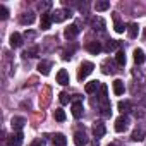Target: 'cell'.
<instances>
[{
    "label": "cell",
    "mask_w": 146,
    "mask_h": 146,
    "mask_svg": "<svg viewBox=\"0 0 146 146\" xmlns=\"http://www.w3.org/2000/svg\"><path fill=\"white\" fill-rule=\"evenodd\" d=\"M50 16H52V21H53V23H62V21L69 19V17L72 16V12L67 11V9H55Z\"/></svg>",
    "instance_id": "cell-1"
},
{
    "label": "cell",
    "mask_w": 146,
    "mask_h": 146,
    "mask_svg": "<svg viewBox=\"0 0 146 146\" xmlns=\"http://www.w3.org/2000/svg\"><path fill=\"white\" fill-rule=\"evenodd\" d=\"M93 69H95V64H91V62H83L81 67H79V70H78V78L83 81L84 78H88L91 72H93Z\"/></svg>",
    "instance_id": "cell-2"
},
{
    "label": "cell",
    "mask_w": 146,
    "mask_h": 146,
    "mask_svg": "<svg viewBox=\"0 0 146 146\" xmlns=\"http://www.w3.org/2000/svg\"><path fill=\"white\" fill-rule=\"evenodd\" d=\"M127 127H129V119H127L125 115H120V117L115 120V131H117V132H124Z\"/></svg>",
    "instance_id": "cell-3"
},
{
    "label": "cell",
    "mask_w": 146,
    "mask_h": 146,
    "mask_svg": "<svg viewBox=\"0 0 146 146\" xmlns=\"http://www.w3.org/2000/svg\"><path fill=\"white\" fill-rule=\"evenodd\" d=\"M88 136L84 134V131H78L76 134H74V143H76V146H86L88 144Z\"/></svg>",
    "instance_id": "cell-4"
},
{
    "label": "cell",
    "mask_w": 146,
    "mask_h": 146,
    "mask_svg": "<svg viewBox=\"0 0 146 146\" xmlns=\"http://www.w3.org/2000/svg\"><path fill=\"white\" fill-rule=\"evenodd\" d=\"M23 132L19 131V132H14V134H11V137L7 139V144L9 146H21V143H23Z\"/></svg>",
    "instance_id": "cell-5"
},
{
    "label": "cell",
    "mask_w": 146,
    "mask_h": 146,
    "mask_svg": "<svg viewBox=\"0 0 146 146\" xmlns=\"http://www.w3.org/2000/svg\"><path fill=\"white\" fill-rule=\"evenodd\" d=\"M78 33H79V26H78V24H70L69 28H65L64 36H65L67 40H72V38L78 36Z\"/></svg>",
    "instance_id": "cell-6"
},
{
    "label": "cell",
    "mask_w": 146,
    "mask_h": 146,
    "mask_svg": "<svg viewBox=\"0 0 146 146\" xmlns=\"http://www.w3.org/2000/svg\"><path fill=\"white\" fill-rule=\"evenodd\" d=\"M50 69H52V62L50 60H41L38 64V72H40V74H43V76H48L50 74Z\"/></svg>",
    "instance_id": "cell-7"
},
{
    "label": "cell",
    "mask_w": 146,
    "mask_h": 146,
    "mask_svg": "<svg viewBox=\"0 0 146 146\" xmlns=\"http://www.w3.org/2000/svg\"><path fill=\"white\" fill-rule=\"evenodd\" d=\"M105 132H107V129H105V124L103 122H95V125H93V134H95V137H103L105 136Z\"/></svg>",
    "instance_id": "cell-8"
},
{
    "label": "cell",
    "mask_w": 146,
    "mask_h": 146,
    "mask_svg": "<svg viewBox=\"0 0 146 146\" xmlns=\"http://www.w3.org/2000/svg\"><path fill=\"white\" fill-rule=\"evenodd\" d=\"M83 112H84V107H83V102H74L72 103V115H74L76 119H79V117H83Z\"/></svg>",
    "instance_id": "cell-9"
},
{
    "label": "cell",
    "mask_w": 146,
    "mask_h": 146,
    "mask_svg": "<svg viewBox=\"0 0 146 146\" xmlns=\"http://www.w3.org/2000/svg\"><path fill=\"white\" fill-rule=\"evenodd\" d=\"M57 83L62 84V86H67V84H69V74H67L65 69H60V70L57 72Z\"/></svg>",
    "instance_id": "cell-10"
},
{
    "label": "cell",
    "mask_w": 146,
    "mask_h": 146,
    "mask_svg": "<svg viewBox=\"0 0 146 146\" xmlns=\"http://www.w3.org/2000/svg\"><path fill=\"white\" fill-rule=\"evenodd\" d=\"M35 14L33 12H24V14H21V17H19V21H21V24H24V26H29V24H33L35 23Z\"/></svg>",
    "instance_id": "cell-11"
},
{
    "label": "cell",
    "mask_w": 146,
    "mask_h": 146,
    "mask_svg": "<svg viewBox=\"0 0 146 146\" xmlns=\"http://www.w3.org/2000/svg\"><path fill=\"white\" fill-rule=\"evenodd\" d=\"M52 16L48 14V12H45V14H41V21H40V28L41 29H50V26H52Z\"/></svg>",
    "instance_id": "cell-12"
},
{
    "label": "cell",
    "mask_w": 146,
    "mask_h": 146,
    "mask_svg": "<svg viewBox=\"0 0 146 146\" xmlns=\"http://www.w3.org/2000/svg\"><path fill=\"white\" fill-rule=\"evenodd\" d=\"M86 48H88V52L93 53V55H96V53H100V52L103 50V46H102L100 41H90V43L86 45Z\"/></svg>",
    "instance_id": "cell-13"
},
{
    "label": "cell",
    "mask_w": 146,
    "mask_h": 146,
    "mask_svg": "<svg viewBox=\"0 0 146 146\" xmlns=\"http://www.w3.org/2000/svg\"><path fill=\"white\" fill-rule=\"evenodd\" d=\"M100 112H102V115H103V117H110V115H112V105H110V102H108V100L100 102Z\"/></svg>",
    "instance_id": "cell-14"
},
{
    "label": "cell",
    "mask_w": 146,
    "mask_h": 146,
    "mask_svg": "<svg viewBox=\"0 0 146 146\" xmlns=\"http://www.w3.org/2000/svg\"><path fill=\"white\" fill-rule=\"evenodd\" d=\"M24 124H26V119H24V117H12V120H11L12 129H16L17 132L24 127Z\"/></svg>",
    "instance_id": "cell-15"
},
{
    "label": "cell",
    "mask_w": 146,
    "mask_h": 146,
    "mask_svg": "<svg viewBox=\"0 0 146 146\" xmlns=\"http://www.w3.org/2000/svg\"><path fill=\"white\" fill-rule=\"evenodd\" d=\"M11 46H12V48L23 46V36H21L19 33H12V35H11Z\"/></svg>",
    "instance_id": "cell-16"
},
{
    "label": "cell",
    "mask_w": 146,
    "mask_h": 146,
    "mask_svg": "<svg viewBox=\"0 0 146 146\" xmlns=\"http://www.w3.org/2000/svg\"><path fill=\"white\" fill-rule=\"evenodd\" d=\"M124 91H125L124 81H122V79H115V81H113V93H115L117 96H120V95H124Z\"/></svg>",
    "instance_id": "cell-17"
},
{
    "label": "cell",
    "mask_w": 146,
    "mask_h": 146,
    "mask_svg": "<svg viewBox=\"0 0 146 146\" xmlns=\"http://www.w3.org/2000/svg\"><path fill=\"white\" fill-rule=\"evenodd\" d=\"M91 26H93V29L103 31V29H105V21H103L100 16H96V17H93V19H91Z\"/></svg>",
    "instance_id": "cell-18"
},
{
    "label": "cell",
    "mask_w": 146,
    "mask_h": 146,
    "mask_svg": "<svg viewBox=\"0 0 146 146\" xmlns=\"http://www.w3.org/2000/svg\"><path fill=\"white\" fill-rule=\"evenodd\" d=\"M119 110L122 112V115H125V113H129L131 110H132V103L129 102V100H124V102H119Z\"/></svg>",
    "instance_id": "cell-19"
},
{
    "label": "cell",
    "mask_w": 146,
    "mask_h": 146,
    "mask_svg": "<svg viewBox=\"0 0 146 146\" xmlns=\"http://www.w3.org/2000/svg\"><path fill=\"white\" fill-rule=\"evenodd\" d=\"M113 29L117 31V33H124V24L120 23V17H119V14L117 12H113Z\"/></svg>",
    "instance_id": "cell-20"
},
{
    "label": "cell",
    "mask_w": 146,
    "mask_h": 146,
    "mask_svg": "<svg viewBox=\"0 0 146 146\" xmlns=\"http://www.w3.org/2000/svg\"><path fill=\"white\" fill-rule=\"evenodd\" d=\"M53 146H65L67 144V139H65V136L64 134H60V132H57L55 136H53Z\"/></svg>",
    "instance_id": "cell-21"
},
{
    "label": "cell",
    "mask_w": 146,
    "mask_h": 146,
    "mask_svg": "<svg viewBox=\"0 0 146 146\" xmlns=\"http://www.w3.org/2000/svg\"><path fill=\"white\" fill-rule=\"evenodd\" d=\"M127 33H129V38H137V35H139V26L136 24V23H131L129 24V28H127Z\"/></svg>",
    "instance_id": "cell-22"
},
{
    "label": "cell",
    "mask_w": 146,
    "mask_h": 146,
    "mask_svg": "<svg viewBox=\"0 0 146 146\" xmlns=\"http://www.w3.org/2000/svg\"><path fill=\"white\" fill-rule=\"evenodd\" d=\"M144 60H146V57H144V52H143L141 48H136V50H134V62H136L137 65H141Z\"/></svg>",
    "instance_id": "cell-23"
},
{
    "label": "cell",
    "mask_w": 146,
    "mask_h": 146,
    "mask_svg": "<svg viewBox=\"0 0 146 146\" xmlns=\"http://www.w3.org/2000/svg\"><path fill=\"white\" fill-rule=\"evenodd\" d=\"M144 136H146L144 129H143V127H137V129H136V131L132 132L131 139H132V141H143V139H144Z\"/></svg>",
    "instance_id": "cell-24"
},
{
    "label": "cell",
    "mask_w": 146,
    "mask_h": 146,
    "mask_svg": "<svg viewBox=\"0 0 146 146\" xmlns=\"http://www.w3.org/2000/svg\"><path fill=\"white\" fill-rule=\"evenodd\" d=\"M95 9H96V12L108 11V9H110V2H107V0H100V2L95 4Z\"/></svg>",
    "instance_id": "cell-25"
},
{
    "label": "cell",
    "mask_w": 146,
    "mask_h": 146,
    "mask_svg": "<svg viewBox=\"0 0 146 146\" xmlns=\"http://www.w3.org/2000/svg\"><path fill=\"white\" fill-rule=\"evenodd\" d=\"M100 86H102V84H100V81H90V83L86 84V88H84V90H86V93H90V95H91V93H95Z\"/></svg>",
    "instance_id": "cell-26"
},
{
    "label": "cell",
    "mask_w": 146,
    "mask_h": 146,
    "mask_svg": "<svg viewBox=\"0 0 146 146\" xmlns=\"http://www.w3.org/2000/svg\"><path fill=\"white\" fill-rule=\"evenodd\" d=\"M102 70L105 72V74H113V72H115V69H113V65H112V62L108 58L102 64Z\"/></svg>",
    "instance_id": "cell-27"
},
{
    "label": "cell",
    "mask_w": 146,
    "mask_h": 146,
    "mask_svg": "<svg viewBox=\"0 0 146 146\" xmlns=\"http://www.w3.org/2000/svg\"><path fill=\"white\" fill-rule=\"evenodd\" d=\"M115 62H117L119 65H125V53H124V50H119V52H117Z\"/></svg>",
    "instance_id": "cell-28"
},
{
    "label": "cell",
    "mask_w": 146,
    "mask_h": 146,
    "mask_svg": "<svg viewBox=\"0 0 146 146\" xmlns=\"http://www.w3.org/2000/svg\"><path fill=\"white\" fill-rule=\"evenodd\" d=\"M53 117H55V120H58V122H64V120H65V112H64L62 108H57V110L53 112Z\"/></svg>",
    "instance_id": "cell-29"
},
{
    "label": "cell",
    "mask_w": 146,
    "mask_h": 146,
    "mask_svg": "<svg viewBox=\"0 0 146 146\" xmlns=\"http://www.w3.org/2000/svg\"><path fill=\"white\" fill-rule=\"evenodd\" d=\"M117 48H119V41H115V40H108L105 50H107V52H112V50H117Z\"/></svg>",
    "instance_id": "cell-30"
},
{
    "label": "cell",
    "mask_w": 146,
    "mask_h": 146,
    "mask_svg": "<svg viewBox=\"0 0 146 146\" xmlns=\"http://www.w3.org/2000/svg\"><path fill=\"white\" fill-rule=\"evenodd\" d=\"M52 7V2H40L38 4V9L41 11V14H45V11H48Z\"/></svg>",
    "instance_id": "cell-31"
},
{
    "label": "cell",
    "mask_w": 146,
    "mask_h": 146,
    "mask_svg": "<svg viewBox=\"0 0 146 146\" xmlns=\"http://www.w3.org/2000/svg\"><path fill=\"white\" fill-rule=\"evenodd\" d=\"M0 17H2V19H7V17H9V11H7V7H4V5H0Z\"/></svg>",
    "instance_id": "cell-32"
},
{
    "label": "cell",
    "mask_w": 146,
    "mask_h": 146,
    "mask_svg": "<svg viewBox=\"0 0 146 146\" xmlns=\"http://www.w3.org/2000/svg\"><path fill=\"white\" fill-rule=\"evenodd\" d=\"M58 96H60L58 100H60V103H62V105H65V103H69V95H67V93H60Z\"/></svg>",
    "instance_id": "cell-33"
},
{
    "label": "cell",
    "mask_w": 146,
    "mask_h": 146,
    "mask_svg": "<svg viewBox=\"0 0 146 146\" xmlns=\"http://www.w3.org/2000/svg\"><path fill=\"white\" fill-rule=\"evenodd\" d=\"M136 119H146V110H134Z\"/></svg>",
    "instance_id": "cell-34"
},
{
    "label": "cell",
    "mask_w": 146,
    "mask_h": 146,
    "mask_svg": "<svg viewBox=\"0 0 146 146\" xmlns=\"http://www.w3.org/2000/svg\"><path fill=\"white\" fill-rule=\"evenodd\" d=\"M36 52H38V48L35 46V48H31V50H26L23 55H24V57H35V53H36Z\"/></svg>",
    "instance_id": "cell-35"
},
{
    "label": "cell",
    "mask_w": 146,
    "mask_h": 146,
    "mask_svg": "<svg viewBox=\"0 0 146 146\" xmlns=\"http://www.w3.org/2000/svg\"><path fill=\"white\" fill-rule=\"evenodd\" d=\"M31 146H45V141L43 139H36V141L31 143Z\"/></svg>",
    "instance_id": "cell-36"
},
{
    "label": "cell",
    "mask_w": 146,
    "mask_h": 146,
    "mask_svg": "<svg viewBox=\"0 0 146 146\" xmlns=\"http://www.w3.org/2000/svg\"><path fill=\"white\" fill-rule=\"evenodd\" d=\"M26 38H35V33H33V31H29V33H26Z\"/></svg>",
    "instance_id": "cell-37"
},
{
    "label": "cell",
    "mask_w": 146,
    "mask_h": 146,
    "mask_svg": "<svg viewBox=\"0 0 146 146\" xmlns=\"http://www.w3.org/2000/svg\"><path fill=\"white\" fill-rule=\"evenodd\" d=\"M143 96H144V98H143V100H141V103H143V105H144V107H146V95H143Z\"/></svg>",
    "instance_id": "cell-38"
},
{
    "label": "cell",
    "mask_w": 146,
    "mask_h": 146,
    "mask_svg": "<svg viewBox=\"0 0 146 146\" xmlns=\"http://www.w3.org/2000/svg\"><path fill=\"white\" fill-rule=\"evenodd\" d=\"M144 38H146V29H144Z\"/></svg>",
    "instance_id": "cell-39"
},
{
    "label": "cell",
    "mask_w": 146,
    "mask_h": 146,
    "mask_svg": "<svg viewBox=\"0 0 146 146\" xmlns=\"http://www.w3.org/2000/svg\"><path fill=\"white\" fill-rule=\"evenodd\" d=\"M108 146H115V144H108Z\"/></svg>",
    "instance_id": "cell-40"
}]
</instances>
